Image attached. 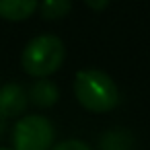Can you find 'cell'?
Here are the masks:
<instances>
[{"label": "cell", "instance_id": "obj_3", "mask_svg": "<svg viewBox=\"0 0 150 150\" xmlns=\"http://www.w3.org/2000/svg\"><path fill=\"white\" fill-rule=\"evenodd\" d=\"M54 125L43 115H25L13 129L15 150H50L54 144Z\"/></svg>", "mask_w": 150, "mask_h": 150}, {"label": "cell", "instance_id": "obj_10", "mask_svg": "<svg viewBox=\"0 0 150 150\" xmlns=\"http://www.w3.org/2000/svg\"><path fill=\"white\" fill-rule=\"evenodd\" d=\"M86 4H88L93 11H97V13H99V11H103V8L109 4V0H86Z\"/></svg>", "mask_w": 150, "mask_h": 150}, {"label": "cell", "instance_id": "obj_7", "mask_svg": "<svg viewBox=\"0 0 150 150\" xmlns=\"http://www.w3.org/2000/svg\"><path fill=\"white\" fill-rule=\"evenodd\" d=\"M39 4V0H0V19L4 21H25Z\"/></svg>", "mask_w": 150, "mask_h": 150}, {"label": "cell", "instance_id": "obj_2", "mask_svg": "<svg viewBox=\"0 0 150 150\" xmlns=\"http://www.w3.org/2000/svg\"><path fill=\"white\" fill-rule=\"evenodd\" d=\"M66 60V45L56 35H37L33 37L21 56L23 70L35 78H47L54 74Z\"/></svg>", "mask_w": 150, "mask_h": 150}, {"label": "cell", "instance_id": "obj_9", "mask_svg": "<svg viewBox=\"0 0 150 150\" xmlns=\"http://www.w3.org/2000/svg\"><path fill=\"white\" fill-rule=\"evenodd\" d=\"M52 150H93V148L82 140H64V142L56 144Z\"/></svg>", "mask_w": 150, "mask_h": 150}, {"label": "cell", "instance_id": "obj_8", "mask_svg": "<svg viewBox=\"0 0 150 150\" xmlns=\"http://www.w3.org/2000/svg\"><path fill=\"white\" fill-rule=\"evenodd\" d=\"M39 8H41V17L45 21H58L70 13L72 2L70 0H41Z\"/></svg>", "mask_w": 150, "mask_h": 150}, {"label": "cell", "instance_id": "obj_6", "mask_svg": "<svg viewBox=\"0 0 150 150\" xmlns=\"http://www.w3.org/2000/svg\"><path fill=\"white\" fill-rule=\"evenodd\" d=\"M99 150H138L136 138L125 127L107 129L99 140Z\"/></svg>", "mask_w": 150, "mask_h": 150}, {"label": "cell", "instance_id": "obj_1", "mask_svg": "<svg viewBox=\"0 0 150 150\" xmlns=\"http://www.w3.org/2000/svg\"><path fill=\"white\" fill-rule=\"evenodd\" d=\"M74 95L76 101L93 113H107L119 103V88L115 80L97 68L80 70L74 76Z\"/></svg>", "mask_w": 150, "mask_h": 150}, {"label": "cell", "instance_id": "obj_11", "mask_svg": "<svg viewBox=\"0 0 150 150\" xmlns=\"http://www.w3.org/2000/svg\"><path fill=\"white\" fill-rule=\"evenodd\" d=\"M4 132H6V117L0 113V138L4 136Z\"/></svg>", "mask_w": 150, "mask_h": 150}, {"label": "cell", "instance_id": "obj_5", "mask_svg": "<svg viewBox=\"0 0 150 150\" xmlns=\"http://www.w3.org/2000/svg\"><path fill=\"white\" fill-rule=\"evenodd\" d=\"M60 99V91L56 86V82H52L50 78H37L29 91V101H33V105L47 109L54 107Z\"/></svg>", "mask_w": 150, "mask_h": 150}, {"label": "cell", "instance_id": "obj_12", "mask_svg": "<svg viewBox=\"0 0 150 150\" xmlns=\"http://www.w3.org/2000/svg\"><path fill=\"white\" fill-rule=\"evenodd\" d=\"M0 150H11V148H0Z\"/></svg>", "mask_w": 150, "mask_h": 150}, {"label": "cell", "instance_id": "obj_4", "mask_svg": "<svg viewBox=\"0 0 150 150\" xmlns=\"http://www.w3.org/2000/svg\"><path fill=\"white\" fill-rule=\"evenodd\" d=\"M27 105H29V93L21 84L8 82L0 88V113L6 119L23 115Z\"/></svg>", "mask_w": 150, "mask_h": 150}]
</instances>
